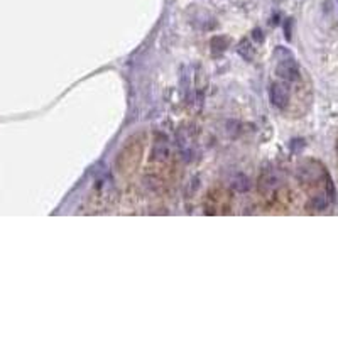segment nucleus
<instances>
[{
	"instance_id": "7ed1b4c3",
	"label": "nucleus",
	"mask_w": 338,
	"mask_h": 338,
	"mask_svg": "<svg viewBox=\"0 0 338 338\" xmlns=\"http://www.w3.org/2000/svg\"><path fill=\"white\" fill-rule=\"evenodd\" d=\"M277 185H279V180H277V176L274 175L272 171H264L262 176H260L259 180V190L262 191V193H271L277 188Z\"/></svg>"
},
{
	"instance_id": "20e7f679",
	"label": "nucleus",
	"mask_w": 338,
	"mask_h": 338,
	"mask_svg": "<svg viewBox=\"0 0 338 338\" xmlns=\"http://www.w3.org/2000/svg\"><path fill=\"white\" fill-rule=\"evenodd\" d=\"M237 51H239V54L244 59H252V56H254V49H252V44H250L249 39H242V43L239 44Z\"/></svg>"
},
{
	"instance_id": "39448f33",
	"label": "nucleus",
	"mask_w": 338,
	"mask_h": 338,
	"mask_svg": "<svg viewBox=\"0 0 338 338\" xmlns=\"http://www.w3.org/2000/svg\"><path fill=\"white\" fill-rule=\"evenodd\" d=\"M254 38L257 39V41H262V36H260V31H255V33H254Z\"/></svg>"
},
{
	"instance_id": "f257e3e1",
	"label": "nucleus",
	"mask_w": 338,
	"mask_h": 338,
	"mask_svg": "<svg viewBox=\"0 0 338 338\" xmlns=\"http://www.w3.org/2000/svg\"><path fill=\"white\" fill-rule=\"evenodd\" d=\"M276 73H277V76H279L281 80H284V81H298L299 80L298 63H296L291 56L281 59V61L277 63Z\"/></svg>"
},
{
	"instance_id": "f03ea898",
	"label": "nucleus",
	"mask_w": 338,
	"mask_h": 338,
	"mask_svg": "<svg viewBox=\"0 0 338 338\" xmlns=\"http://www.w3.org/2000/svg\"><path fill=\"white\" fill-rule=\"evenodd\" d=\"M269 100L276 108H284L289 103V88L282 81H276L269 88Z\"/></svg>"
}]
</instances>
